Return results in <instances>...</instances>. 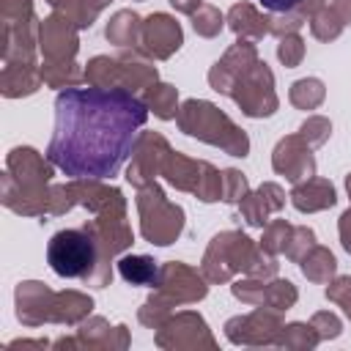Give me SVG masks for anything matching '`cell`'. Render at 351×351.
I'll return each instance as SVG.
<instances>
[{"label":"cell","instance_id":"8992f818","mask_svg":"<svg viewBox=\"0 0 351 351\" xmlns=\"http://www.w3.org/2000/svg\"><path fill=\"white\" fill-rule=\"evenodd\" d=\"M41 49L49 60H66L77 52V36L69 19L63 16H49L41 25Z\"/></svg>","mask_w":351,"mask_h":351},{"label":"cell","instance_id":"ac0fdd59","mask_svg":"<svg viewBox=\"0 0 351 351\" xmlns=\"http://www.w3.org/2000/svg\"><path fill=\"white\" fill-rule=\"evenodd\" d=\"M302 269H304V274H307V277L321 280V271H318V269H324L326 274H332V271H335V258H332V252H326V250H315V255H313L310 261L304 258Z\"/></svg>","mask_w":351,"mask_h":351},{"label":"cell","instance_id":"7c38bea8","mask_svg":"<svg viewBox=\"0 0 351 351\" xmlns=\"http://www.w3.org/2000/svg\"><path fill=\"white\" fill-rule=\"evenodd\" d=\"M263 22H266V19H261L247 3L230 8V27H233L236 33H241V36H244V33H252V38H261V36L269 30Z\"/></svg>","mask_w":351,"mask_h":351},{"label":"cell","instance_id":"4fadbf2b","mask_svg":"<svg viewBox=\"0 0 351 351\" xmlns=\"http://www.w3.org/2000/svg\"><path fill=\"white\" fill-rule=\"evenodd\" d=\"M321 99H324V88H321L318 80H299V82L291 88V101H293L296 107L313 110Z\"/></svg>","mask_w":351,"mask_h":351},{"label":"cell","instance_id":"ba28073f","mask_svg":"<svg viewBox=\"0 0 351 351\" xmlns=\"http://www.w3.org/2000/svg\"><path fill=\"white\" fill-rule=\"evenodd\" d=\"M38 85V74L33 69L30 60H19V63H5L3 69V93L5 96H22V93H33Z\"/></svg>","mask_w":351,"mask_h":351},{"label":"cell","instance_id":"52a82bcc","mask_svg":"<svg viewBox=\"0 0 351 351\" xmlns=\"http://www.w3.org/2000/svg\"><path fill=\"white\" fill-rule=\"evenodd\" d=\"M8 173H16L19 184H22V181H25V184H30V181L47 184L49 176H52L49 165L41 162L33 148H14L11 156H8Z\"/></svg>","mask_w":351,"mask_h":351},{"label":"cell","instance_id":"d6986e66","mask_svg":"<svg viewBox=\"0 0 351 351\" xmlns=\"http://www.w3.org/2000/svg\"><path fill=\"white\" fill-rule=\"evenodd\" d=\"M74 3V22H77V27H88L90 25V19L99 14V8L107 3V0H71Z\"/></svg>","mask_w":351,"mask_h":351},{"label":"cell","instance_id":"44dd1931","mask_svg":"<svg viewBox=\"0 0 351 351\" xmlns=\"http://www.w3.org/2000/svg\"><path fill=\"white\" fill-rule=\"evenodd\" d=\"M263 8L269 11H277V14H291L293 8H299L304 0H258Z\"/></svg>","mask_w":351,"mask_h":351},{"label":"cell","instance_id":"9c48e42d","mask_svg":"<svg viewBox=\"0 0 351 351\" xmlns=\"http://www.w3.org/2000/svg\"><path fill=\"white\" fill-rule=\"evenodd\" d=\"M280 148H282V151H288L291 156H288V159H285V156H274V170H277V173H285L291 181L304 178V176H302V170L296 167V162H299L307 173H313V167H315V165H313L310 148H299V140H296V137L282 140V143H280Z\"/></svg>","mask_w":351,"mask_h":351},{"label":"cell","instance_id":"e0dca14e","mask_svg":"<svg viewBox=\"0 0 351 351\" xmlns=\"http://www.w3.org/2000/svg\"><path fill=\"white\" fill-rule=\"evenodd\" d=\"M192 25H195V30L197 33H203V36H214V33H219V27H222V16H219V11L217 8H200L195 16H192Z\"/></svg>","mask_w":351,"mask_h":351},{"label":"cell","instance_id":"30bf717a","mask_svg":"<svg viewBox=\"0 0 351 351\" xmlns=\"http://www.w3.org/2000/svg\"><path fill=\"white\" fill-rule=\"evenodd\" d=\"M293 206L302 211H315V208H326L335 203V189L326 181H310L307 186H296L293 189Z\"/></svg>","mask_w":351,"mask_h":351},{"label":"cell","instance_id":"603a6c76","mask_svg":"<svg viewBox=\"0 0 351 351\" xmlns=\"http://www.w3.org/2000/svg\"><path fill=\"white\" fill-rule=\"evenodd\" d=\"M178 11H189V14H195V5L200 3V0H170Z\"/></svg>","mask_w":351,"mask_h":351},{"label":"cell","instance_id":"6da1fadb","mask_svg":"<svg viewBox=\"0 0 351 351\" xmlns=\"http://www.w3.org/2000/svg\"><path fill=\"white\" fill-rule=\"evenodd\" d=\"M145 118V101L126 88H66L55 99L47 159L77 181L110 178L129 159Z\"/></svg>","mask_w":351,"mask_h":351},{"label":"cell","instance_id":"8fae6325","mask_svg":"<svg viewBox=\"0 0 351 351\" xmlns=\"http://www.w3.org/2000/svg\"><path fill=\"white\" fill-rule=\"evenodd\" d=\"M118 271L126 282H134V285H148L156 280V263L145 255H126L118 261Z\"/></svg>","mask_w":351,"mask_h":351},{"label":"cell","instance_id":"ffe728a7","mask_svg":"<svg viewBox=\"0 0 351 351\" xmlns=\"http://www.w3.org/2000/svg\"><path fill=\"white\" fill-rule=\"evenodd\" d=\"M277 55H280V60H282L285 66H296V63H299V58H302V41H299L296 36L282 38V44H280Z\"/></svg>","mask_w":351,"mask_h":351},{"label":"cell","instance_id":"7402d4cb","mask_svg":"<svg viewBox=\"0 0 351 351\" xmlns=\"http://www.w3.org/2000/svg\"><path fill=\"white\" fill-rule=\"evenodd\" d=\"M340 236H343V247L351 252V208L343 214V219H340Z\"/></svg>","mask_w":351,"mask_h":351},{"label":"cell","instance_id":"9a60e30c","mask_svg":"<svg viewBox=\"0 0 351 351\" xmlns=\"http://www.w3.org/2000/svg\"><path fill=\"white\" fill-rule=\"evenodd\" d=\"M148 104L159 118H173L176 115V90L170 85H151L148 88Z\"/></svg>","mask_w":351,"mask_h":351},{"label":"cell","instance_id":"7a4b0ae2","mask_svg":"<svg viewBox=\"0 0 351 351\" xmlns=\"http://www.w3.org/2000/svg\"><path fill=\"white\" fill-rule=\"evenodd\" d=\"M47 261L60 277H90L93 266L101 263L99 241L88 225L58 230L47 244Z\"/></svg>","mask_w":351,"mask_h":351},{"label":"cell","instance_id":"277c9868","mask_svg":"<svg viewBox=\"0 0 351 351\" xmlns=\"http://www.w3.org/2000/svg\"><path fill=\"white\" fill-rule=\"evenodd\" d=\"M145 195L151 197L154 211L140 206V211H143V236L154 244H170L178 236L181 225H184V211L178 206H170L156 186H148Z\"/></svg>","mask_w":351,"mask_h":351},{"label":"cell","instance_id":"3957f363","mask_svg":"<svg viewBox=\"0 0 351 351\" xmlns=\"http://www.w3.org/2000/svg\"><path fill=\"white\" fill-rule=\"evenodd\" d=\"M178 123L186 134L208 140L214 145H222L225 151H230L233 156H244L250 143L244 137V132H239L217 107H211L208 101H186L178 112Z\"/></svg>","mask_w":351,"mask_h":351},{"label":"cell","instance_id":"5bb4252c","mask_svg":"<svg viewBox=\"0 0 351 351\" xmlns=\"http://www.w3.org/2000/svg\"><path fill=\"white\" fill-rule=\"evenodd\" d=\"M134 30H137V16L129 14V11H121L107 25V38L115 41V44H129L134 38Z\"/></svg>","mask_w":351,"mask_h":351},{"label":"cell","instance_id":"5b68a950","mask_svg":"<svg viewBox=\"0 0 351 351\" xmlns=\"http://www.w3.org/2000/svg\"><path fill=\"white\" fill-rule=\"evenodd\" d=\"M143 44L156 58H167L173 49L181 47V27H178V22H173L165 14L148 16L145 25H143Z\"/></svg>","mask_w":351,"mask_h":351},{"label":"cell","instance_id":"2e32d148","mask_svg":"<svg viewBox=\"0 0 351 351\" xmlns=\"http://www.w3.org/2000/svg\"><path fill=\"white\" fill-rule=\"evenodd\" d=\"M41 80L49 82V85H63V80H66V82L80 80V71L74 69V63L60 60V63H49V66H44V69H41Z\"/></svg>","mask_w":351,"mask_h":351}]
</instances>
